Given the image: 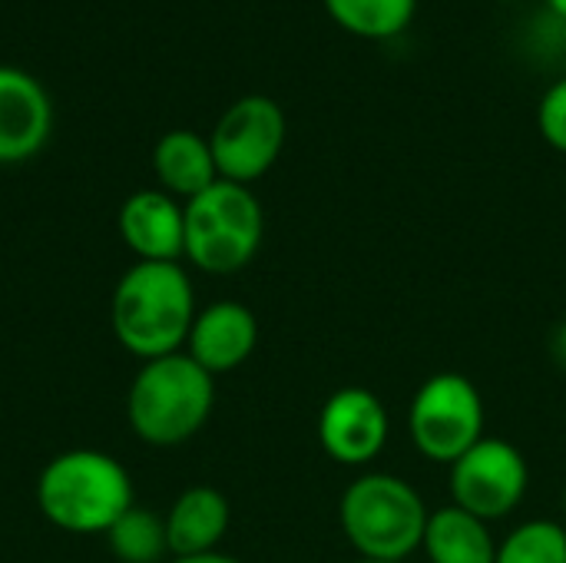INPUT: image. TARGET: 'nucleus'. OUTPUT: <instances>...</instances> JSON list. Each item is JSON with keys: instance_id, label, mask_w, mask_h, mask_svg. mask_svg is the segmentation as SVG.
<instances>
[{"instance_id": "24", "label": "nucleus", "mask_w": 566, "mask_h": 563, "mask_svg": "<svg viewBox=\"0 0 566 563\" xmlns=\"http://www.w3.org/2000/svg\"><path fill=\"white\" fill-rule=\"evenodd\" d=\"M564 518H566V491H564Z\"/></svg>"}, {"instance_id": "19", "label": "nucleus", "mask_w": 566, "mask_h": 563, "mask_svg": "<svg viewBox=\"0 0 566 563\" xmlns=\"http://www.w3.org/2000/svg\"><path fill=\"white\" fill-rule=\"evenodd\" d=\"M537 126H541V136H544L557 153H566V76L564 80H557V83L541 96Z\"/></svg>"}, {"instance_id": "3", "label": "nucleus", "mask_w": 566, "mask_h": 563, "mask_svg": "<svg viewBox=\"0 0 566 563\" xmlns=\"http://www.w3.org/2000/svg\"><path fill=\"white\" fill-rule=\"evenodd\" d=\"M216 408V378L186 352L143 362L126 395V418L139 441L176 448L196 438Z\"/></svg>"}, {"instance_id": "5", "label": "nucleus", "mask_w": 566, "mask_h": 563, "mask_svg": "<svg viewBox=\"0 0 566 563\" xmlns=\"http://www.w3.org/2000/svg\"><path fill=\"white\" fill-rule=\"evenodd\" d=\"M182 259H189L199 272L235 275L255 259L265 236V212L249 186L219 179L196 199L182 202Z\"/></svg>"}, {"instance_id": "16", "label": "nucleus", "mask_w": 566, "mask_h": 563, "mask_svg": "<svg viewBox=\"0 0 566 563\" xmlns=\"http://www.w3.org/2000/svg\"><path fill=\"white\" fill-rule=\"evenodd\" d=\"M328 17L365 40H388L408 30L415 20L418 0H322Z\"/></svg>"}, {"instance_id": "10", "label": "nucleus", "mask_w": 566, "mask_h": 563, "mask_svg": "<svg viewBox=\"0 0 566 563\" xmlns=\"http://www.w3.org/2000/svg\"><path fill=\"white\" fill-rule=\"evenodd\" d=\"M53 129V103L36 76L0 66V166L33 159Z\"/></svg>"}, {"instance_id": "11", "label": "nucleus", "mask_w": 566, "mask_h": 563, "mask_svg": "<svg viewBox=\"0 0 566 563\" xmlns=\"http://www.w3.org/2000/svg\"><path fill=\"white\" fill-rule=\"evenodd\" d=\"M123 246L136 262H179L186 249V212L182 202L163 189L133 192L116 216Z\"/></svg>"}, {"instance_id": "1", "label": "nucleus", "mask_w": 566, "mask_h": 563, "mask_svg": "<svg viewBox=\"0 0 566 563\" xmlns=\"http://www.w3.org/2000/svg\"><path fill=\"white\" fill-rule=\"evenodd\" d=\"M109 322L116 342L143 362L182 352L196 322L189 272L179 262H136L113 289Z\"/></svg>"}, {"instance_id": "22", "label": "nucleus", "mask_w": 566, "mask_h": 563, "mask_svg": "<svg viewBox=\"0 0 566 563\" xmlns=\"http://www.w3.org/2000/svg\"><path fill=\"white\" fill-rule=\"evenodd\" d=\"M547 7H551V10H554L557 17H564V20H566V0H547Z\"/></svg>"}, {"instance_id": "4", "label": "nucleus", "mask_w": 566, "mask_h": 563, "mask_svg": "<svg viewBox=\"0 0 566 563\" xmlns=\"http://www.w3.org/2000/svg\"><path fill=\"white\" fill-rule=\"evenodd\" d=\"M428 504L418 488L388 471L355 478L338 501V524L361 561H408L421 551Z\"/></svg>"}, {"instance_id": "21", "label": "nucleus", "mask_w": 566, "mask_h": 563, "mask_svg": "<svg viewBox=\"0 0 566 563\" xmlns=\"http://www.w3.org/2000/svg\"><path fill=\"white\" fill-rule=\"evenodd\" d=\"M554 355H557V362L560 365H566V325L554 335Z\"/></svg>"}, {"instance_id": "7", "label": "nucleus", "mask_w": 566, "mask_h": 563, "mask_svg": "<svg viewBox=\"0 0 566 563\" xmlns=\"http://www.w3.org/2000/svg\"><path fill=\"white\" fill-rule=\"evenodd\" d=\"M531 488V465L517 445L507 438L484 435L448 468L451 504L494 524L511 518Z\"/></svg>"}, {"instance_id": "18", "label": "nucleus", "mask_w": 566, "mask_h": 563, "mask_svg": "<svg viewBox=\"0 0 566 563\" xmlns=\"http://www.w3.org/2000/svg\"><path fill=\"white\" fill-rule=\"evenodd\" d=\"M494 563H566V524L534 518L497 541Z\"/></svg>"}, {"instance_id": "12", "label": "nucleus", "mask_w": 566, "mask_h": 563, "mask_svg": "<svg viewBox=\"0 0 566 563\" xmlns=\"http://www.w3.org/2000/svg\"><path fill=\"white\" fill-rule=\"evenodd\" d=\"M259 345L255 312L242 302H212L196 312V322L186 338V355L206 368L212 378L242 368Z\"/></svg>"}, {"instance_id": "23", "label": "nucleus", "mask_w": 566, "mask_h": 563, "mask_svg": "<svg viewBox=\"0 0 566 563\" xmlns=\"http://www.w3.org/2000/svg\"><path fill=\"white\" fill-rule=\"evenodd\" d=\"M358 563H395V561H358Z\"/></svg>"}, {"instance_id": "8", "label": "nucleus", "mask_w": 566, "mask_h": 563, "mask_svg": "<svg viewBox=\"0 0 566 563\" xmlns=\"http://www.w3.org/2000/svg\"><path fill=\"white\" fill-rule=\"evenodd\" d=\"M285 113L272 96L249 93L235 100L212 126L209 146L216 156L219 179L252 186L282 156L285 146Z\"/></svg>"}, {"instance_id": "13", "label": "nucleus", "mask_w": 566, "mask_h": 563, "mask_svg": "<svg viewBox=\"0 0 566 563\" xmlns=\"http://www.w3.org/2000/svg\"><path fill=\"white\" fill-rule=\"evenodd\" d=\"M166 521V541H169V554L172 557H196V554H212L219 551L229 521H232V508L226 501L222 491L209 488V484H196L186 488Z\"/></svg>"}, {"instance_id": "17", "label": "nucleus", "mask_w": 566, "mask_h": 563, "mask_svg": "<svg viewBox=\"0 0 566 563\" xmlns=\"http://www.w3.org/2000/svg\"><path fill=\"white\" fill-rule=\"evenodd\" d=\"M106 541L119 563H159L169 554L166 521L136 504L106 531Z\"/></svg>"}, {"instance_id": "9", "label": "nucleus", "mask_w": 566, "mask_h": 563, "mask_svg": "<svg viewBox=\"0 0 566 563\" xmlns=\"http://www.w3.org/2000/svg\"><path fill=\"white\" fill-rule=\"evenodd\" d=\"M318 445L342 468L371 465L391 438V418L385 402L361 385L338 388L318 411Z\"/></svg>"}, {"instance_id": "20", "label": "nucleus", "mask_w": 566, "mask_h": 563, "mask_svg": "<svg viewBox=\"0 0 566 563\" xmlns=\"http://www.w3.org/2000/svg\"><path fill=\"white\" fill-rule=\"evenodd\" d=\"M172 563H242V561H235V557H229V554L212 551V554H196V557H176Z\"/></svg>"}, {"instance_id": "15", "label": "nucleus", "mask_w": 566, "mask_h": 563, "mask_svg": "<svg viewBox=\"0 0 566 563\" xmlns=\"http://www.w3.org/2000/svg\"><path fill=\"white\" fill-rule=\"evenodd\" d=\"M421 551L428 563H494L497 541L491 524L461 511L458 504H444L431 511Z\"/></svg>"}, {"instance_id": "2", "label": "nucleus", "mask_w": 566, "mask_h": 563, "mask_svg": "<svg viewBox=\"0 0 566 563\" xmlns=\"http://www.w3.org/2000/svg\"><path fill=\"white\" fill-rule=\"evenodd\" d=\"M36 508L66 534H106L133 508V478L113 455L73 448L40 471Z\"/></svg>"}, {"instance_id": "6", "label": "nucleus", "mask_w": 566, "mask_h": 563, "mask_svg": "<svg viewBox=\"0 0 566 563\" xmlns=\"http://www.w3.org/2000/svg\"><path fill=\"white\" fill-rule=\"evenodd\" d=\"M484 398L461 372H438L424 378L408 405V435L415 451L444 468L484 438Z\"/></svg>"}, {"instance_id": "14", "label": "nucleus", "mask_w": 566, "mask_h": 563, "mask_svg": "<svg viewBox=\"0 0 566 563\" xmlns=\"http://www.w3.org/2000/svg\"><path fill=\"white\" fill-rule=\"evenodd\" d=\"M153 173L163 186V192L189 202L199 192H206L212 183H219L216 156L206 136L192 129H169L153 146Z\"/></svg>"}]
</instances>
